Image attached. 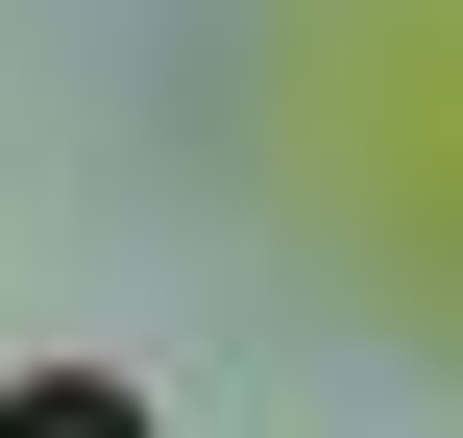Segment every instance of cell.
Returning <instances> with one entry per match:
<instances>
[{
	"label": "cell",
	"instance_id": "1",
	"mask_svg": "<svg viewBox=\"0 0 463 438\" xmlns=\"http://www.w3.org/2000/svg\"><path fill=\"white\" fill-rule=\"evenodd\" d=\"M0 438H146V415H122L98 366H49V390H24V415H0Z\"/></svg>",
	"mask_w": 463,
	"mask_h": 438
}]
</instances>
